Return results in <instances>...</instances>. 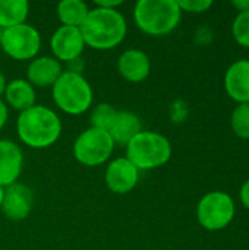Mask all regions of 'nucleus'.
I'll return each instance as SVG.
<instances>
[{"label": "nucleus", "mask_w": 249, "mask_h": 250, "mask_svg": "<svg viewBox=\"0 0 249 250\" xmlns=\"http://www.w3.org/2000/svg\"><path fill=\"white\" fill-rule=\"evenodd\" d=\"M18 138L34 149H44L54 145L62 135V120L48 107L35 104L19 113L16 120Z\"/></svg>", "instance_id": "f257e3e1"}, {"label": "nucleus", "mask_w": 249, "mask_h": 250, "mask_svg": "<svg viewBox=\"0 0 249 250\" xmlns=\"http://www.w3.org/2000/svg\"><path fill=\"white\" fill-rule=\"evenodd\" d=\"M85 45L95 50H112L126 37L128 23L117 9H90V13L79 28Z\"/></svg>", "instance_id": "f03ea898"}, {"label": "nucleus", "mask_w": 249, "mask_h": 250, "mask_svg": "<svg viewBox=\"0 0 249 250\" xmlns=\"http://www.w3.org/2000/svg\"><path fill=\"white\" fill-rule=\"evenodd\" d=\"M134 19L144 34L163 37L178 28L182 10L178 0H139L134 7Z\"/></svg>", "instance_id": "7ed1b4c3"}, {"label": "nucleus", "mask_w": 249, "mask_h": 250, "mask_svg": "<svg viewBox=\"0 0 249 250\" xmlns=\"http://www.w3.org/2000/svg\"><path fill=\"white\" fill-rule=\"evenodd\" d=\"M54 104L66 114L79 116L92 105L94 94L90 82L82 73L63 70L60 78L51 86Z\"/></svg>", "instance_id": "20e7f679"}, {"label": "nucleus", "mask_w": 249, "mask_h": 250, "mask_svg": "<svg viewBox=\"0 0 249 250\" xmlns=\"http://www.w3.org/2000/svg\"><path fill=\"white\" fill-rule=\"evenodd\" d=\"M125 157L139 171L154 170L169 163L172 158V144L158 132L142 130L126 145Z\"/></svg>", "instance_id": "39448f33"}, {"label": "nucleus", "mask_w": 249, "mask_h": 250, "mask_svg": "<svg viewBox=\"0 0 249 250\" xmlns=\"http://www.w3.org/2000/svg\"><path fill=\"white\" fill-rule=\"evenodd\" d=\"M236 214L233 198L220 190L208 192L197 205V220L208 231H219L230 226Z\"/></svg>", "instance_id": "423d86ee"}, {"label": "nucleus", "mask_w": 249, "mask_h": 250, "mask_svg": "<svg viewBox=\"0 0 249 250\" xmlns=\"http://www.w3.org/2000/svg\"><path fill=\"white\" fill-rule=\"evenodd\" d=\"M114 149V142L106 130L88 127L73 142V157L87 167L104 164Z\"/></svg>", "instance_id": "0eeeda50"}, {"label": "nucleus", "mask_w": 249, "mask_h": 250, "mask_svg": "<svg viewBox=\"0 0 249 250\" xmlns=\"http://www.w3.org/2000/svg\"><path fill=\"white\" fill-rule=\"evenodd\" d=\"M1 50L13 60H32L41 48V35L29 23H21L1 32Z\"/></svg>", "instance_id": "6e6552de"}, {"label": "nucleus", "mask_w": 249, "mask_h": 250, "mask_svg": "<svg viewBox=\"0 0 249 250\" xmlns=\"http://www.w3.org/2000/svg\"><path fill=\"white\" fill-rule=\"evenodd\" d=\"M50 47L53 51V57L56 60H59L60 63L62 62L73 63L75 60H79L87 45L84 42L79 28L60 25L51 35Z\"/></svg>", "instance_id": "1a4fd4ad"}, {"label": "nucleus", "mask_w": 249, "mask_h": 250, "mask_svg": "<svg viewBox=\"0 0 249 250\" xmlns=\"http://www.w3.org/2000/svg\"><path fill=\"white\" fill-rule=\"evenodd\" d=\"M104 180L113 193L126 195L132 192L138 185L139 170L126 157H120L109 163Z\"/></svg>", "instance_id": "9d476101"}, {"label": "nucleus", "mask_w": 249, "mask_h": 250, "mask_svg": "<svg viewBox=\"0 0 249 250\" xmlns=\"http://www.w3.org/2000/svg\"><path fill=\"white\" fill-rule=\"evenodd\" d=\"M32 204H34L32 190L28 186L16 182L4 188L0 209L6 218L12 221H22L31 214Z\"/></svg>", "instance_id": "9b49d317"}, {"label": "nucleus", "mask_w": 249, "mask_h": 250, "mask_svg": "<svg viewBox=\"0 0 249 250\" xmlns=\"http://www.w3.org/2000/svg\"><path fill=\"white\" fill-rule=\"evenodd\" d=\"M119 75L132 83H139L150 76L151 62L147 53L138 48L125 50L117 60Z\"/></svg>", "instance_id": "f8f14e48"}, {"label": "nucleus", "mask_w": 249, "mask_h": 250, "mask_svg": "<svg viewBox=\"0 0 249 250\" xmlns=\"http://www.w3.org/2000/svg\"><path fill=\"white\" fill-rule=\"evenodd\" d=\"M23 167L22 149L9 139H0V186L7 188L18 182Z\"/></svg>", "instance_id": "ddd939ff"}, {"label": "nucleus", "mask_w": 249, "mask_h": 250, "mask_svg": "<svg viewBox=\"0 0 249 250\" xmlns=\"http://www.w3.org/2000/svg\"><path fill=\"white\" fill-rule=\"evenodd\" d=\"M225 91L238 104H249V60H236L227 67Z\"/></svg>", "instance_id": "4468645a"}, {"label": "nucleus", "mask_w": 249, "mask_h": 250, "mask_svg": "<svg viewBox=\"0 0 249 250\" xmlns=\"http://www.w3.org/2000/svg\"><path fill=\"white\" fill-rule=\"evenodd\" d=\"M63 73L62 63L54 57L41 56L29 62L26 67V81L35 88L53 86L54 82Z\"/></svg>", "instance_id": "2eb2a0df"}, {"label": "nucleus", "mask_w": 249, "mask_h": 250, "mask_svg": "<svg viewBox=\"0 0 249 250\" xmlns=\"http://www.w3.org/2000/svg\"><path fill=\"white\" fill-rule=\"evenodd\" d=\"M142 130L144 129H142L141 119L135 113L123 110V111H117L107 133L113 139L114 145H120L126 148V145Z\"/></svg>", "instance_id": "dca6fc26"}, {"label": "nucleus", "mask_w": 249, "mask_h": 250, "mask_svg": "<svg viewBox=\"0 0 249 250\" xmlns=\"http://www.w3.org/2000/svg\"><path fill=\"white\" fill-rule=\"evenodd\" d=\"M4 98L7 103L6 105H10L13 110L22 113L35 105L37 94H35V88L26 79H13L7 82Z\"/></svg>", "instance_id": "f3484780"}, {"label": "nucleus", "mask_w": 249, "mask_h": 250, "mask_svg": "<svg viewBox=\"0 0 249 250\" xmlns=\"http://www.w3.org/2000/svg\"><path fill=\"white\" fill-rule=\"evenodd\" d=\"M56 12L63 26L81 28L90 13V9L82 0H63L57 4Z\"/></svg>", "instance_id": "a211bd4d"}, {"label": "nucleus", "mask_w": 249, "mask_h": 250, "mask_svg": "<svg viewBox=\"0 0 249 250\" xmlns=\"http://www.w3.org/2000/svg\"><path fill=\"white\" fill-rule=\"evenodd\" d=\"M29 3L26 0H0V29L26 22Z\"/></svg>", "instance_id": "6ab92c4d"}, {"label": "nucleus", "mask_w": 249, "mask_h": 250, "mask_svg": "<svg viewBox=\"0 0 249 250\" xmlns=\"http://www.w3.org/2000/svg\"><path fill=\"white\" fill-rule=\"evenodd\" d=\"M116 114H117V110L113 105H110L107 103L97 104L92 108V113H91V117H90L91 127H95V129L107 132L110 129Z\"/></svg>", "instance_id": "aec40b11"}, {"label": "nucleus", "mask_w": 249, "mask_h": 250, "mask_svg": "<svg viewBox=\"0 0 249 250\" xmlns=\"http://www.w3.org/2000/svg\"><path fill=\"white\" fill-rule=\"evenodd\" d=\"M230 126L233 133L244 139H249V104H238L230 116Z\"/></svg>", "instance_id": "412c9836"}, {"label": "nucleus", "mask_w": 249, "mask_h": 250, "mask_svg": "<svg viewBox=\"0 0 249 250\" xmlns=\"http://www.w3.org/2000/svg\"><path fill=\"white\" fill-rule=\"evenodd\" d=\"M232 35L241 47L249 48V10L236 15L232 23Z\"/></svg>", "instance_id": "4be33fe9"}, {"label": "nucleus", "mask_w": 249, "mask_h": 250, "mask_svg": "<svg viewBox=\"0 0 249 250\" xmlns=\"http://www.w3.org/2000/svg\"><path fill=\"white\" fill-rule=\"evenodd\" d=\"M178 4L182 13H204L211 9L213 0H178Z\"/></svg>", "instance_id": "5701e85b"}, {"label": "nucleus", "mask_w": 249, "mask_h": 250, "mask_svg": "<svg viewBox=\"0 0 249 250\" xmlns=\"http://www.w3.org/2000/svg\"><path fill=\"white\" fill-rule=\"evenodd\" d=\"M123 1L122 0H97L94 4L95 7H101V9H117Z\"/></svg>", "instance_id": "b1692460"}, {"label": "nucleus", "mask_w": 249, "mask_h": 250, "mask_svg": "<svg viewBox=\"0 0 249 250\" xmlns=\"http://www.w3.org/2000/svg\"><path fill=\"white\" fill-rule=\"evenodd\" d=\"M239 198H241L242 205H244L247 209H249V179L242 185L241 192H239Z\"/></svg>", "instance_id": "393cba45"}, {"label": "nucleus", "mask_w": 249, "mask_h": 250, "mask_svg": "<svg viewBox=\"0 0 249 250\" xmlns=\"http://www.w3.org/2000/svg\"><path fill=\"white\" fill-rule=\"evenodd\" d=\"M7 117H9V110H7V105L4 101L0 100V130L4 127L6 122H7Z\"/></svg>", "instance_id": "a878e982"}, {"label": "nucleus", "mask_w": 249, "mask_h": 250, "mask_svg": "<svg viewBox=\"0 0 249 250\" xmlns=\"http://www.w3.org/2000/svg\"><path fill=\"white\" fill-rule=\"evenodd\" d=\"M232 6L241 13V12H247L249 10V0H233Z\"/></svg>", "instance_id": "bb28decb"}, {"label": "nucleus", "mask_w": 249, "mask_h": 250, "mask_svg": "<svg viewBox=\"0 0 249 250\" xmlns=\"http://www.w3.org/2000/svg\"><path fill=\"white\" fill-rule=\"evenodd\" d=\"M6 86H7V82H6V78L4 75L0 72V100H1V95H4V91H6Z\"/></svg>", "instance_id": "cd10ccee"}, {"label": "nucleus", "mask_w": 249, "mask_h": 250, "mask_svg": "<svg viewBox=\"0 0 249 250\" xmlns=\"http://www.w3.org/2000/svg\"><path fill=\"white\" fill-rule=\"evenodd\" d=\"M3 190H4V188L0 186V207H1V201H3Z\"/></svg>", "instance_id": "c85d7f7f"}, {"label": "nucleus", "mask_w": 249, "mask_h": 250, "mask_svg": "<svg viewBox=\"0 0 249 250\" xmlns=\"http://www.w3.org/2000/svg\"><path fill=\"white\" fill-rule=\"evenodd\" d=\"M1 32H3V31L0 29V44H1Z\"/></svg>", "instance_id": "c756f323"}]
</instances>
